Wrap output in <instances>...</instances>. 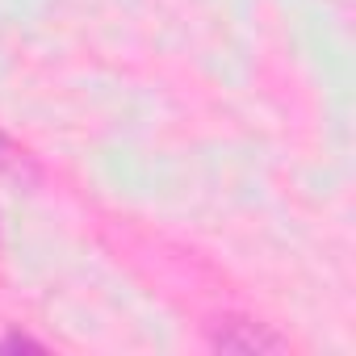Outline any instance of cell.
Instances as JSON below:
<instances>
[{
    "label": "cell",
    "mask_w": 356,
    "mask_h": 356,
    "mask_svg": "<svg viewBox=\"0 0 356 356\" xmlns=\"http://www.w3.org/2000/svg\"><path fill=\"white\" fill-rule=\"evenodd\" d=\"M0 348H42V343H34L26 335H9V339H0Z\"/></svg>",
    "instance_id": "obj_1"
}]
</instances>
